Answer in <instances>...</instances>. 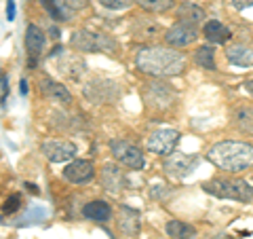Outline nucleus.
<instances>
[{
	"label": "nucleus",
	"instance_id": "nucleus-1",
	"mask_svg": "<svg viewBox=\"0 0 253 239\" xmlns=\"http://www.w3.org/2000/svg\"><path fill=\"white\" fill-rule=\"evenodd\" d=\"M135 66L139 72L156 78H169L184 74L186 58L173 47H144L135 55Z\"/></svg>",
	"mask_w": 253,
	"mask_h": 239
},
{
	"label": "nucleus",
	"instance_id": "nucleus-2",
	"mask_svg": "<svg viewBox=\"0 0 253 239\" xmlns=\"http://www.w3.org/2000/svg\"><path fill=\"white\" fill-rule=\"evenodd\" d=\"M209 163L226 174H241L253 167V144L239 140H221L207 150Z\"/></svg>",
	"mask_w": 253,
	"mask_h": 239
},
{
	"label": "nucleus",
	"instance_id": "nucleus-3",
	"mask_svg": "<svg viewBox=\"0 0 253 239\" xmlns=\"http://www.w3.org/2000/svg\"><path fill=\"white\" fill-rule=\"evenodd\" d=\"M203 190L217 199H232V201H241V203L253 201V186L241 178H230V176L211 178L203 182Z\"/></svg>",
	"mask_w": 253,
	"mask_h": 239
},
{
	"label": "nucleus",
	"instance_id": "nucleus-4",
	"mask_svg": "<svg viewBox=\"0 0 253 239\" xmlns=\"http://www.w3.org/2000/svg\"><path fill=\"white\" fill-rule=\"evenodd\" d=\"M70 47L81 53H116L118 43L112 36L101 34V32L89 30H76L70 38Z\"/></svg>",
	"mask_w": 253,
	"mask_h": 239
},
{
	"label": "nucleus",
	"instance_id": "nucleus-5",
	"mask_svg": "<svg viewBox=\"0 0 253 239\" xmlns=\"http://www.w3.org/2000/svg\"><path fill=\"white\" fill-rule=\"evenodd\" d=\"M141 100L152 110H169L177 104V93L167 83L152 81V83H146V87L141 89Z\"/></svg>",
	"mask_w": 253,
	"mask_h": 239
},
{
	"label": "nucleus",
	"instance_id": "nucleus-6",
	"mask_svg": "<svg viewBox=\"0 0 253 239\" xmlns=\"http://www.w3.org/2000/svg\"><path fill=\"white\" fill-rule=\"evenodd\" d=\"M110 150H112V155L118 163L126 170H144L146 167V157L144 153L135 146L131 144V142L126 140H112L110 142Z\"/></svg>",
	"mask_w": 253,
	"mask_h": 239
},
{
	"label": "nucleus",
	"instance_id": "nucleus-7",
	"mask_svg": "<svg viewBox=\"0 0 253 239\" xmlns=\"http://www.w3.org/2000/svg\"><path fill=\"white\" fill-rule=\"evenodd\" d=\"M181 133L177 129H158L146 140V148L158 157H169L175 153Z\"/></svg>",
	"mask_w": 253,
	"mask_h": 239
},
{
	"label": "nucleus",
	"instance_id": "nucleus-8",
	"mask_svg": "<svg viewBox=\"0 0 253 239\" xmlns=\"http://www.w3.org/2000/svg\"><path fill=\"white\" fill-rule=\"evenodd\" d=\"M199 165V157L196 155H186V153H173L165 159L163 170L169 178L173 180H181L192 174V170Z\"/></svg>",
	"mask_w": 253,
	"mask_h": 239
},
{
	"label": "nucleus",
	"instance_id": "nucleus-9",
	"mask_svg": "<svg viewBox=\"0 0 253 239\" xmlns=\"http://www.w3.org/2000/svg\"><path fill=\"white\" fill-rule=\"evenodd\" d=\"M196 38H199V28H196V23H190V21H177L165 32V43L173 47V49H181V47L192 45Z\"/></svg>",
	"mask_w": 253,
	"mask_h": 239
},
{
	"label": "nucleus",
	"instance_id": "nucleus-10",
	"mask_svg": "<svg viewBox=\"0 0 253 239\" xmlns=\"http://www.w3.org/2000/svg\"><path fill=\"white\" fill-rule=\"evenodd\" d=\"M41 150L51 163L72 161V159H76V153H78L74 142H68V140H46V142H42Z\"/></svg>",
	"mask_w": 253,
	"mask_h": 239
},
{
	"label": "nucleus",
	"instance_id": "nucleus-11",
	"mask_svg": "<svg viewBox=\"0 0 253 239\" xmlns=\"http://www.w3.org/2000/svg\"><path fill=\"white\" fill-rule=\"evenodd\" d=\"M84 95L95 104H108L118 98V87L106 78H95V81L84 85Z\"/></svg>",
	"mask_w": 253,
	"mask_h": 239
},
{
	"label": "nucleus",
	"instance_id": "nucleus-12",
	"mask_svg": "<svg viewBox=\"0 0 253 239\" xmlns=\"http://www.w3.org/2000/svg\"><path fill=\"white\" fill-rule=\"evenodd\" d=\"M93 176H95V165L89 159H74L63 170V178L72 182V184H86V182L93 180Z\"/></svg>",
	"mask_w": 253,
	"mask_h": 239
},
{
	"label": "nucleus",
	"instance_id": "nucleus-13",
	"mask_svg": "<svg viewBox=\"0 0 253 239\" xmlns=\"http://www.w3.org/2000/svg\"><path fill=\"white\" fill-rule=\"evenodd\" d=\"M99 180H101V186H104L108 193H114V195H118V193H121V190L126 186V176H125V172H123L116 163H106L104 167H101Z\"/></svg>",
	"mask_w": 253,
	"mask_h": 239
},
{
	"label": "nucleus",
	"instance_id": "nucleus-14",
	"mask_svg": "<svg viewBox=\"0 0 253 239\" xmlns=\"http://www.w3.org/2000/svg\"><path fill=\"white\" fill-rule=\"evenodd\" d=\"M38 89H41V93L46 100L59 102V104H63V106L72 104V93L66 89V85L53 81V78H49V76H42L41 81H38Z\"/></svg>",
	"mask_w": 253,
	"mask_h": 239
},
{
	"label": "nucleus",
	"instance_id": "nucleus-15",
	"mask_svg": "<svg viewBox=\"0 0 253 239\" xmlns=\"http://www.w3.org/2000/svg\"><path fill=\"white\" fill-rule=\"evenodd\" d=\"M44 45H46L44 30L38 28L36 23H30V26L26 28V49H28V55H30V66H34L36 58L42 55Z\"/></svg>",
	"mask_w": 253,
	"mask_h": 239
},
{
	"label": "nucleus",
	"instance_id": "nucleus-16",
	"mask_svg": "<svg viewBox=\"0 0 253 239\" xmlns=\"http://www.w3.org/2000/svg\"><path fill=\"white\" fill-rule=\"evenodd\" d=\"M83 216L91 222H97V225H106L112 218V208L104 199H95V201H89L83 208Z\"/></svg>",
	"mask_w": 253,
	"mask_h": 239
},
{
	"label": "nucleus",
	"instance_id": "nucleus-17",
	"mask_svg": "<svg viewBox=\"0 0 253 239\" xmlns=\"http://www.w3.org/2000/svg\"><path fill=\"white\" fill-rule=\"evenodd\" d=\"M116 225H118V231H121L123 235H126V237L137 235L139 233V227H141L139 214L135 210H131V208H126V205H123L121 212H118Z\"/></svg>",
	"mask_w": 253,
	"mask_h": 239
},
{
	"label": "nucleus",
	"instance_id": "nucleus-18",
	"mask_svg": "<svg viewBox=\"0 0 253 239\" xmlns=\"http://www.w3.org/2000/svg\"><path fill=\"white\" fill-rule=\"evenodd\" d=\"M226 60L234 63V66L249 68V66H253V49L245 43H234L226 49Z\"/></svg>",
	"mask_w": 253,
	"mask_h": 239
},
{
	"label": "nucleus",
	"instance_id": "nucleus-19",
	"mask_svg": "<svg viewBox=\"0 0 253 239\" xmlns=\"http://www.w3.org/2000/svg\"><path fill=\"white\" fill-rule=\"evenodd\" d=\"M163 32L161 23H156L150 17H135L131 26V34L135 38H144V41H150V38H156Z\"/></svg>",
	"mask_w": 253,
	"mask_h": 239
},
{
	"label": "nucleus",
	"instance_id": "nucleus-20",
	"mask_svg": "<svg viewBox=\"0 0 253 239\" xmlns=\"http://www.w3.org/2000/svg\"><path fill=\"white\" fill-rule=\"evenodd\" d=\"M203 36L207 38V43H211V45H221V43H226L228 38L232 36V32H230V28H226L221 21L211 19V21L205 23Z\"/></svg>",
	"mask_w": 253,
	"mask_h": 239
},
{
	"label": "nucleus",
	"instance_id": "nucleus-21",
	"mask_svg": "<svg viewBox=\"0 0 253 239\" xmlns=\"http://www.w3.org/2000/svg\"><path fill=\"white\" fill-rule=\"evenodd\" d=\"M232 121L239 131L253 135V108L251 106H239L232 115Z\"/></svg>",
	"mask_w": 253,
	"mask_h": 239
},
{
	"label": "nucleus",
	"instance_id": "nucleus-22",
	"mask_svg": "<svg viewBox=\"0 0 253 239\" xmlns=\"http://www.w3.org/2000/svg\"><path fill=\"white\" fill-rule=\"evenodd\" d=\"M177 17H179V21H190V23H199L207 17L205 15V11L201 9L199 4H194V2H181L179 6H177Z\"/></svg>",
	"mask_w": 253,
	"mask_h": 239
},
{
	"label": "nucleus",
	"instance_id": "nucleus-23",
	"mask_svg": "<svg viewBox=\"0 0 253 239\" xmlns=\"http://www.w3.org/2000/svg\"><path fill=\"white\" fill-rule=\"evenodd\" d=\"M194 63L203 70H215L217 63H215V49L213 45H203L194 51Z\"/></svg>",
	"mask_w": 253,
	"mask_h": 239
},
{
	"label": "nucleus",
	"instance_id": "nucleus-24",
	"mask_svg": "<svg viewBox=\"0 0 253 239\" xmlns=\"http://www.w3.org/2000/svg\"><path fill=\"white\" fill-rule=\"evenodd\" d=\"M165 231H167V235L173 237V239H192V237H196V229L192 225H188V222H181V220H169Z\"/></svg>",
	"mask_w": 253,
	"mask_h": 239
},
{
	"label": "nucleus",
	"instance_id": "nucleus-25",
	"mask_svg": "<svg viewBox=\"0 0 253 239\" xmlns=\"http://www.w3.org/2000/svg\"><path fill=\"white\" fill-rule=\"evenodd\" d=\"M135 4L148 13H167L175 6V0H135Z\"/></svg>",
	"mask_w": 253,
	"mask_h": 239
},
{
	"label": "nucleus",
	"instance_id": "nucleus-26",
	"mask_svg": "<svg viewBox=\"0 0 253 239\" xmlns=\"http://www.w3.org/2000/svg\"><path fill=\"white\" fill-rule=\"evenodd\" d=\"M41 4L44 6V11L51 15V19H55V21H66L68 19L66 13L59 9V4L55 2V0H41Z\"/></svg>",
	"mask_w": 253,
	"mask_h": 239
},
{
	"label": "nucleus",
	"instance_id": "nucleus-27",
	"mask_svg": "<svg viewBox=\"0 0 253 239\" xmlns=\"http://www.w3.org/2000/svg\"><path fill=\"white\" fill-rule=\"evenodd\" d=\"M19 205H21V197L17 193H13L4 199V203H2V214L6 216V214H15L19 210Z\"/></svg>",
	"mask_w": 253,
	"mask_h": 239
},
{
	"label": "nucleus",
	"instance_id": "nucleus-28",
	"mask_svg": "<svg viewBox=\"0 0 253 239\" xmlns=\"http://www.w3.org/2000/svg\"><path fill=\"white\" fill-rule=\"evenodd\" d=\"M133 2H135V0H99V4L110 11H123L126 6H131Z\"/></svg>",
	"mask_w": 253,
	"mask_h": 239
},
{
	"label": "nucleus",
	"instance_id": "nucleus-29",
	"mask_svg": "<svg viewBox=\"0 0 253 239\" xmlns=\"http://www.w3.org/2000/svg\"><path fill=\"white\" fill-rule=\"evenodd\" d=\"M63 2H66V6L72 11H83L91 4V0H63Z\"/></svg>",
	"mask_w": 253,
	"mask_h": 239
},
{
	"label": "nucleus",
	"instance_id": "nucleus-30",
	"mask_svg": "<svg viewBox=\"0 0 253 239\" xmlns=\"http://www.w3.org/2000/svg\"><path fill=\"white\" fill-rule=\"evenodd\" d=\"M0 95H2V104L6 102V95H9V74L2 72V78H0Z\"/></svg>",
	"mask_w": 253,
	"mask_h": 239
},
{
	"label": "nucleus",
	"instance_id": "nucleus-31",
	"mask_svg": "<svg viewBox=\"0 0 253 239\" xmlns=\"http://www.w3.org/2000/svg\"><path fill=\"white\" fill-rule=\"evenodd\" d=\"M230 4L236 11H245V9H249V6H253V0H230Z\"/></svg>",
	"mask_w": 253,
	"mask_h": 239
},
{
	"label": "nucleus",
	"instance_id": "nucleus-32",
	"mask_svg": "<svg viewBox=\"0 0 253 239\" xmlns=\"http://www.w3.org/2000/svg\"><path fill=\"white\" fill-rule=\"evenodd\" d=\"M203 239H232V237L228 235V233H221V231H219V233H209V235H205Z\"/></svg>",
	"mask_w": 253,
	"mask_h": 239
},
{
	"label": "nucleus",
	"instance_id": "nucleus-33",
	"mask_svg": "<svg viewBox=\"0 0 253 239\" xmlns=\"http://www.w3.org/2000/svg\"><path fill=\"white\" fill-rule=\"evenodd\" d=\"M6 17H9V21L15 19V2H13V0L6 2Z\"/></svg>",
	"mask_w": 253,
	"mask_h": 239
},
{
	"label": "nucleus",
	"instance_id": "nucleus-34",
	"mask_svg": "<svg viewBox=\"0 0 253 239\" xmlns=\"http://www.w3.org/2000/svg\"><path fill=\"white\" fill-rule=\"evenodd\" d=\"M245 89H247V93L253 98V78H249V81H245Z\"/></svg>",
	"mask_w": 253,
	"mask_h": 239
},
{
	"label": "nucleus",
	"instance_id": "nucleus-35",
	"mask_svg": "<svg viewBox=\"0 0 253 239\" xmlns=\"http://www.w3.org/2000/svg\"><path fill=\"white\" fill-rule=\"evenodd\" d=\"M21 93H28V81H26V78L21 81Z\"/></svg>",
	"mask_w": 253,
	"mask_h": 239
}]
</instances>
